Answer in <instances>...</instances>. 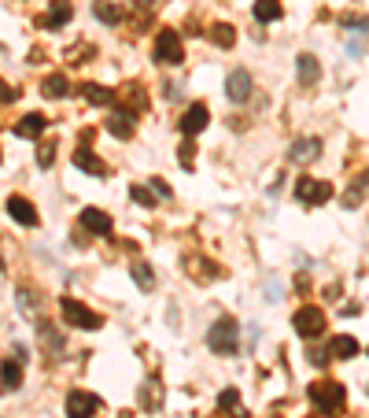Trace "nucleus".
Returning <instances> with one entry per match:
<instances>
[{"instance_id": "nucleus-18", "label": "nucleus", "mask_w": 369, "mask_h": 418, "mask_svg": "<svg viewBox=\"0 0 369 418\" xmlns=\"http://www.w3.org/2000/svg\"><path fill=\"white\" fill-rule=\"evenodd\" d=\"M67 89H71V82H67L63 74H48L44 86H41V93L48 96V100H63V96H67Z\"/></svg>"}, {"instance_id": "nucleus-32", "label": "nucleus", "mask_w": 369, "mask_h": 418, "mask_svg": "<svg viewBox=\"0 0 369 418\" xmlns=\"http://www.w3.org/2000/svg\"><path fill=\"white\" fill-rule=\"evenodd\" d=\"M152 189L159 192V197H170V185H167L163 178H152Z\"/></svg>"}, {"instance_id": "nucleus-25", "label": "nucleus", "mask_w": 369, "mask_h": 418, "mask_svg": "<svg viewBox=\"0 0 369 418\" xmlns=\"http://www.w3.org/2000/svg\"><path fill=\"white\" fill-rule=\"evenodd\" d=\"M71 19V4H67V0H59V4L52 8V15H48V30H56V26H63V23H67Z\"/></svg>"}, {"instance_id": "nucleus-10", "label": "nucleus", "mask_w": 369, "mask_h": 418, "mask_svg": "<svg viewBox=\"0 0 369 418\" xmlns=\"http://www.w3.org/2000/svg\"><path fill=\"white\" fill-rule=\"evenodd\" d=\"M207 122H211L207 108H203V104H192V108L185 111V115H181V122H178V126H181V134H185V137H196Z\"/></svg>"}, {"instance_id": "nucleus-5", "label": "nucleus", "mask_w": 369, "mask_h": 418, "mask_svg": "<svg viewBox=\"0 0 369 418\" xmlns=\"http://www.w3.org/2000/svg\"><path fill=\"white\" fill-rule=\"evenodd\" d=\"M155 59L159 63H170V67H178V63L185 59V48H181L178 30H159V37H155Z\"/></svg>"}, {"instance_id": "nucleus-12", "label": "nucleus", "mask_w": 369, "mask_h": 418, "mask_svg": "<svg viewBox=\"0 0 369 418\" xmlns=\"http://www.w3.org/2000/svg\"><path fill=\"white\" fill-rule=\"evenodd\" d=\"M8 215L19 222V226H37V211L26 197H8Z\"/></svg>"}, {"instance_id": "nucleus-4", "label": "nucleus", "mask_w": 369, "mask_h": 418, "mask_svg": "<svg viewBox=\"0 0 369 418\" xmlns=\"http://www.w3.org/2000/svg\"><path fill=\"white\" fill-rule=\"evenodd\" d=\"M292 326H296V333L303 337V341H314V337H322L325 333V311L322 308H299L296 315H292Z\"/></svg>"}, {"instance_id": "nucleus-30", "label": "nucleus", "mask_w": 369, "mask_h": 418, "mask_svg": "<svg viewBox=\"0 0 369 418\" xmlns=\"http://www.w3.org/2000/svg\"><path fill=\"white\" fill-rule=\"evenodd\" d=\"M329 356H332V352H322V348H310V363H314V366H329Z\"/></svg>"}, {"instance_id": "nucleus-3", "label": "nucleus", "mask_w": 369, "mask_h": 418, "mask_svg": "<svg viewBox=\"0 0 369 418\" xmlns=\"http://www.w3.org/2000/svg\"><path fill=\"white\" fill-rule=\"evenodd\" d=\"M344 385L340 381H314L310 385V404L314 407H322L325 414H332V411H340L344 407Z\"/></svg>"}, {"instance_id": "nucleus-19", "label": "nucleus", "mask_w": 369, "mask_h": 418, "mask_svg": "<svg viewBox=\"0 0 369 418\" xmlns=\"http://www.w3.org/2000/svg\"><path fill=\"white\" fill-rule=\"evenodd\" d=\"M207 37H211V45H218V48H233L236 30H233L229 23H214L211 30H207Z\"/></svg>"}, {"instance_id": "nucleus-9", "label": "nucleus", "mask_w": 369, "mask_h": 418, "mask_svg": "<svg viewBox=\"0 0 369 418\" xmlns=\"http://www.w3.org/2000/svg\"><path fill=\"white\" fill-rule=\"evenodd\" d=\"M251 89H255V82H251L248 71H233L226 78V93H229V100H236V104H244L248 96H251Z\"/></svg>"}, {"instance_id": "nucleus-6", "label": "nucleus", "mask_w": 369, "mask_h": 418, "mask_svg": "<svg viewBox=\"0 0 369 418\" xmlns=\"http://www.w3.org/2000/svg\"><path fill=\"white\" fill-rule=\"evenodd\" d=\"M296 197H299V204L317 207V204H329L332 200V185L329 182H317V178H299Z\"/></svg>"}, {"instance_id": "nucleus-27", "label": "nucleus", "mask_w": 369, "mask_h": 418, "mask_svg": "<svg viewBox=\"0 0 369 418\" xmlns=\"http://www.w3.org/2000/svg\"><path fill=\"white\" fill-rule=\"evenodd\" d=\"M178 163H181L185 170H192V167H196V144H192V141H185L181 149H178Z\"/></svg>"}, {"instance_id": "nucleus-11", "label": "nucleus", "mask_w": 369, "mask_h": 418, "mask_svg": "<svg viewBox=\"0 0 369 418\" xmlns=\"http://www.w3.org/2000/svg\"><path fill=\"white\" fill-rule=\"evenodd\" d=\"M317 156H322V141H317V137H299L292 144V152H288L292 163H314Z\"/></svg>"}, {"instance_id": "nucleus-26", "label": "nucleus", "mask_w": 369, "mask_h": 418, "mask_svg": "<svg viewBox=\"0 0 369 418\" xmlns=\"http://www.w3.org/2000/svg\"><path fill=\"white\" fill-rule=\"evenodd\" d=\"M130 197H133L140 207H155V197H159V192L148 189V185H133V189H130Z\"/></svg>"}, {"instance_id": "nucleus-29", "label": "nucleus", "mask_w": 369, "mask_h": 418, "mask_svg": "<svg viewBox=\"0 0 369 418\" xmlns=\"http://www.w3.org/2000/svg\"><path fill=\"white\" fill-rule=\"evenodd\" d=\"M52 159H56V144H41V149H37V163L52 167Z\"/></svg>"}, {"instance_id": "nucleus-33", "label": "nucleus", "mask_w": 369, "mask_h": 418, "mask_svg": "<svg viewBox=\"0 0 369 418\" xmlns=\"http://www.w3.org/2000/svg\"><path fill=\"white\" fill-rule=\"evenodd\" d=\"M11 100H19V89H11V86H4V104H11Z\"/></svg>"}, {"instance_id": "nucleus-24", "label": "nucleus", "mask_w": 369, "mask_h": 418, "mask_svg": "<svg viewBox=\"0 0 369 418\" xmlns=\"http://www.w3.org/2000/svg\"><path fill=\"white\" fill-rule=\"evenodd\" d=\"M19 385H23V371H19V363H15V359H4V389L15 393Z\"/></svg>"}, {"instance_id": "nucleus-31", "label": "nucleus", "mask_w": 369, "mask_h": 418, "mask_svg": "<svg viewBox=\"0 0 369 418\" xmlns=\"http://www.w3.org/2000/svg\"><path fill=\"white\" fill-rule=\"evenodd\" d=\"M236 400H240V396H236V389H226V393L218 396V407H236Z\"/></svg>"}, {"instance_id": "nucleus-20", "label": "nucleus", "mask_w": 369, "mask_h": 418, "mask_svg": "<svg viewBox=\"0 0 369 418\" xmlns=\"http://www.w3.org/2000/svg\"><path fill=\"white\" fill-rule=\"evenodd\" d=\"M82 96H85L89 104H96V108H104V104L115 100V93L104 89V86H96V82H85V86H82Z\"/></svg>"}, {"instance_id": "nucleus-1", "label": "nucleus", "mask_w": 369, "mask_h": 418, "mask_svg": "<svg viewBox=\"0 0 369 418\" xmlns=\"http://www.w3.org/2000/svg\"><path fill=\"white\" fill-rule=\"evenodd\" d=\"M236 344H240V333H236V323L229 315L218 318V323L207 330V348H211L214 356H236Z\"/></svg>"}, {"instance_id": "nucleus-7", "label": "nucleus", "mask_w": 369, "mask_h": 418, "mask_svg": "<svg viewBox=\"0 0 369 418\" xmlns=\"http://www.w3.org/2000/svg\"><path fill=\"white\" fill-rule=\"evenodd\" d=\"M96 411H100V400H96L92 393L74 389V393L67 396V418H92Z\"/></svg>"}, {"instance_id": "nucleus-22", "label": "nucleus", "mask_w": 369, "mask_h": 418, "mask_svg": "<svg viewBox=\"0 0 369 418\" xmlns=\"http://www.w3.org/2000/svg\"><path fill=\"white\" fill-rule=\"evenodd\" d=\"M130 270H133V281H137V285L144 289V293H152V289H155V274H152V263L137 260V263H133Z\"/></svg>"}, {"instance_id": "nucleus-16", "label": "nucleus", "mask_w": 369, "mask_h": 418, "mask_svg": "<svg viewBox=\"0 0 369 418\" xmlns=\"http://www.w3.org/2000/svg\"><path fill=\"white\" fill-rule=\"evenodd\" d=\"M44 126H48V119L37 115V111H30V115L15 126V137H37V134H44Z\"/></svg>"}, {"instance_id": "nucleus-23", "label": "nucleus", "mask_w": 369, "mask_h": 418, "mask_svg": "<svg viewBox=\"0 0 369 418\" xmlns=\"http://www.w3.org/2000/svg\"><path fill=\"white\" fill-rule=\"evenodd\" d=\"M92 15H96L100 23H111V26L122 23V11H119L115 4H107V0H96V4H92Z\"/></svg>"}, {"instance_id": "nucleus-8", "label": "nucleus", "mask_w": 369, "mask_h": 418, "mask_svg": "<svg viewBox=\"0 0 369 418\" xmlns=\"http://www.w3.org/2000/svg\"><path fill=\"white\" fill-rule=\"evenodd\" d=\"M78 222H82V230H89V233H96V237L111 233V215H107V211H100V207H82Z\"/></svg>"}, {"instance_id": "nucleus-34", "label": "nucleus", "mask_w": 369, "mask_h": 418, "mask_svg": "<svg viewBox=\"0 0 369 418\" xmlns=\"http://www.w3.org/2000/svg\"><path fill=\"white\" fill-rule=\"evenodd\" d=\"M140 4H144V8H152V4H155V0H140Z\"/></svg>"}, {"instance_id": "nucleus-13", "label": "nucleus", "mask_w": 369, "mask_h": 418, "mask_svg": "<svg viewBox=\"0 0 369 418\" xmlns=\"http://www.w3.org/2000/svg\"><path fill=\"white\" fill-rule=\"evenodd\" d=\"M107 134H115V137H133V130H137V119L130 115V111H111V115H107Z\"/></svg>"}, {"instance_id": "nucleus-35", "label": "nucleus", "mask_w": 369, "mask_h": 418, "mask_svg": "<svg viewBox=\"0 0 369 418\" xmlns=\"http://www.w3.org/2000/svg\"><path fill=\"white\" fill-rule=\"evenodd\" d=\"M274 418H277V414H274Z\"/></svg>"}, {"instance_id": "nucleus-21", "label": "nucleus", "mask_w": 369, "mask_h": 418, "mask_svg": "<svg viewBox=\"0 0 369 418\" xmlns=\"http://www.w3.org/2000/svg\"><path fill=\"white\" fill-rule=\"evenodd\" d=\"M255 19H259V23L281 19V0H255Z\"/></svg>"}, {"instance_id": "nucleus-14", "label": "nucleus", "mask_w": 369, "mask_h": 418, "mask_svg": "<svg viewBox=\"0 0 369 418\" xmlns=\"http://www.w3.org/2000/svg\"><path fill=\"white\" fill-rule=\"evenodd\" d=\"M296 71H299V86H314L317 78H322V67H317V59L310 52H299L296 56Z\"/></svg>"}, {"instance_id": "nucleus-17", "label": "nucleus", "mask_w": 369, "mask_h": 418, "mask_svg": "<svg viewBox=\"0 0 369 418\" xmlns=\"http://www.w3.org/2000/svg\"><path fill=\"white\" fill-rule=\"evenodd\" d=\"M329 352H332V359H355L358 356V341H355V337H336V341L329 344Z\"/></svg>"}, {"instance_id": "nucleus-15", "label": "nucleus", "mask_w": 369, "mask_h": 418, "mask_svg": "<svg viewBox=\"0 0 369 418\" xmlns=\"http://www.w3.org/2000/svg\"><path fill=\"white\" fill-rule=\"evenodd\" d=\"M74 167H82V170L96 174V178H104V174H107V163H104L100 156H92L89 149H74Z\"/></svg>"}, {"instance_id": "nucleus-2", "label": "nucleus", "mask_w": 369, "mask_h": 418, "mask_svg": "<svg viewBox=\"0 0 369 418\" xmlns=\"http://www.w3.org/2000/svg\"><path fill=\"white\" fill-rule=\"evenodd\" d=\"M59 311H63V323H67V326H78V330H100L104 326V318L96 315V311H89L82 300L63 296L59 300Z\"/></svg>"}, {"instance_id": "nucleus-28", "label": "nucleus", "mask_w": 369, "mask_h": 418, "mask_svg": "<svg viewBox=\"0 0 369 418\" xmlns=\"http://www.w3.org/2000/svg\"><path fill=\"white\" fill-rule=\"evenodd\" d=\"M340 26H351V30H369V15H340Z\"/></svg>"}]
</instances>
